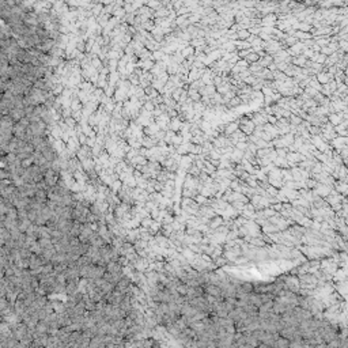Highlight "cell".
Returning <instances> with one entry per match:
<instances>
[{
    "instance_id": "6da1fadb",
    "label": "cell",
    "mask_w": 348,
    "mask_h": 348,
    "mask_svg": "<svg viewBox=\"0 0 348 348\" xmlns=\"http://www.w3.org/2000/svg\"><path fill=\"white\" fill-rule=\"evenodd\" d=\"M230 2H241V3H272V4H284V3H290V4L309 6V4H315V3L321 2V0H230Z\"/></svg>"
},
{
    "instance_id": "7a4b0ae2",
    "label": "cell",
    "mask_w": 348,
    "mask_h": 348,
    "mask_svg": "<svg viewBox=\"0 0 348 348\" xmlns=\"http://www.w3.org/2000/svg\"><path fill=\"white\" fill-rule=\"evenodd\" d=\"M284 280V283H286L287 288L290 291H293V293L298 294V291L300 290V283H299V279H298L296 276H288V277H281Z\"/></svg>"
},
{
    "instance_id": "3957f363",
    "label": "cell",
    "mask_w": 348,
    "mask_h": 348,
    "mask_svg": "<svg viewBox=\"0 0 348 348\" xmlns=\"http://www.w3.org/2000/svg\"><path fill=\"white\" fill-rule=\"evenodd\" d=\"M288 346H290V340L286 337H279L277 340H275L273 343V347H280V348H288Z\"/></svg>"
},
{
    "instance_id": "277c9868",
    "label": "cell",
    "mask_w": 348,
    "mask_h": 348,
    "mask_svg": "<svg viewBox=\"0 0 348 348\" xmlns=\"http://www.w3.org/2000/svg\"><path fill=\"white\" fill-rule=\"evenodd\" d=\"M239 288L243 291V293H252L253 291V283H250V281H241Z\"/></svg>"
},
{
    "instance_id": "5b68a950",
    "label": "cell",
    "mask_w": 348,
    "mask_h": 348,
    "mask_svg": "<svg viewBox=\"0 0 348 348\" xmlns=\"http://www.w3.org/2000/svg\"><path fill=\"white\" fill-rule=\"evenodd\" d=\"M175 290H177L178 293L181 294V295H185V294H186V291H188V286L184 283V281H181V283L177 286V288H175Z\"/></svg>"
},
{
    "instance_id": "8992f818",
    "label": "cell",
    "mask_w": 348,
    "mask_h": 348,
    "mask_svg": "<svg viewBox=\"0 0 348 348\" xmlns=\"http://www.w3.org/2000/svg\"><path fill=\"white\" fill-rule=\"evenodd\" d=\"M219 224H222V219H220V218H216V219H214V222L211 223V227L214 228V227H216V226H219Z\"/></svg>"
},
{
    "instance_id": "52a82bcc",
    "label": "cell",
    "mask_w": 348,
    "mask_h": 348,
    "mask_svg": "<svg viewBox=\"0 0 348 348\" xmlns=\"http://www.w3.org/2000/svg\"><path fill=\"white\" fill-rule=\"evenodd\" d=\"M224 264H226V260H223V258H218V260H216V265H218V266H222Z\"/></svg>"
},
{
    "instance_id": "ba28073f",
    "label": "cell",
    "mask_w": 348,
    "mask_h": 348,
    "mask_svg": "<svg viewBox=\"0 0 348 348\" xmlns=\"http://www.w3.org/2000/svg\"><path fill=\"white\" fill-rule=\"evenodd\" d=\"M272 208H273V209H276V211H279V209H281V205H280V204H276V205H273V207H272Z\"/></svg>"
}]
</instances>
